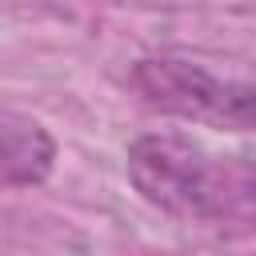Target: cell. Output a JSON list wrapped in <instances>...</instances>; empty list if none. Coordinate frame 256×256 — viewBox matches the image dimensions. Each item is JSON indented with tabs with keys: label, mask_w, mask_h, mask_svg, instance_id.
<instances>
[{
	"label": "cell",
	"mask_w": 256,
	"mask_h": 256,
	"mask_svg": "<svg viewBox=\"0 0 256 256\" xmlns=\"http://www.w3.org/2000/svg\"><path fill=\"white\" fill-rule=\"evenodd\" d=\"M52 160L56 140L44 132V124L20 112H0V184H40L52 172Z\"/></svg>",
	"instance_id": "3957f363"
},
{
	"label": "cell",
	"mask_w": 256,
	"mask_h": 256,
	"mask_svg": "<svg viewBox=\"0 0 256 256\" xmlns=\"http://www.w3.org/2000/svg\"><path fill=\"white\" fill-rule=\"evenodd\" d=\"M128 180L160 212L196 224L248 216L252 172L244 160L208 152L184 132H144L128 144Z\"/></svg>",
	"instance_id": "6da1fadb"
},
{
	"label": "cell",
	"mask_w": 256,
	"mask_h": 256,
	"mask_svg": "<svg viewBox=\"0 0 256 256\" xmlns=\"http://www.w3.org/2000/svg\"><path fill=\"white\" fill-rule=\"evenodd\" d=\"M132 88L160 112L208 128H252V88L244 80H224L204 64L176 56H144L132 64Z\"/></svg>",
	"instance_id": "7a4b0ae2"
}]
</instances>
